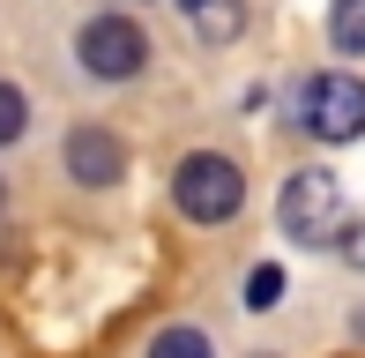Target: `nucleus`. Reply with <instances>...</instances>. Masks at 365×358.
Segmentation results:
<instances>
[{
	"mask_svg": "<svg viewBox=\"0 0 365 358\" xmlns=\"http://www.w3.org/2000/svg\"><path fill=\"white\" fill-rule=\"evenodd\" d=\"M276 217H284V232L298 239V247H343V232H351L343 179L328 165H298L284 179V194H276Z\"/></svg>",
	"mask_w": 365,
	"mask_h": 358,
	"instance_id": "1",
	"label": "nucleus"
},
{
	"mask_svg": "<svg viewBox=\"0 0 365 358\" xmlns=\"http://www.w3.org/2000/svg\"><path fill=\"white\" fill-rule=\"evenodd\" d=\"M172 202L187 209L194 224H224V217H239L246 179H239V165H231V157H217V150H194L187 165L172 172Z\"/></svg>",
	"mask_w": 365,
	"mask_h": 358,
	"instance_id": "2",
	"label": "nucleus"
},
{
	"mask_svg": "<svg viewBox=\"0 0 365 358\" xmlns=\"http://www.w3.org/2000/svg\"><path fill=\"white\" fill-rule=\"evenodd\" d=\"M298 120L313 142H358L365 135V83L358 75H313L298 97Z\"/></svg>",
	"mask_w": 365,
	"mask_h": 358,
	"instance_id": "3",
	"label": "nucleus"
},
{
	"mask_svg": "<svg viewBox=\"0 0 365 358\" xmlns=\"http://www.w3.org/2000/svg\"><path fill=\"white\" fill-rule=\"evenodd\" d=\"M82 68L97 75V83H127V75H142V60H149V38H142V23L135 15H97V23H82Z\"/></svg>",
	"mask_w": 365,
	"mask_h": 358,
	"instance_id": "4",
	"label": "nucleus"
},
{
	"mask_svg": "<svg viewBox=\"0 0 365 358\" xmlns=\"http://www.w3.org/2000/svg\"><path fill=\"white\" fill-rule=\"evenodd\" d=\"M68 172L82 179V187H112V179L127 172V150L112 127H75L68 135Z\"/></svg>",
	"mask_w": 365,
	"mask_h": 358,
	"instance_id": "5",
	"label": "nucleus"
},
{
	"mask_svg": "<svg viewBox=\"0 0 365 358\" xmlns=\"http://www.w3.org/2000/svg\"><path fill=\"white\" fill-rule=\"evenodd\" d=\"M202 38H239V0H187Z\"/></svg>",
	"mask_w": 365,
	"mask_h": 358,
	"instance_id": "6",
	"label": "nucleus"
},
{
	"mask_svg": "<svg viewBox=\"0 0 365 358\" xmlns=\"http://www.w3.org/2000/svg\"><path fill=\"white\" fill-rule=\"evenodd\" d=\"M328 38H336V53H365V0H343L328 15Z\"/></svg>",
	"mask_w": 365,
	"mask_h": 358,
	"instance_id": "7",
	"label": "nucleus"
},
{
	"mask_svg": "<svg viewBox=\"0 0 365 358\" xmlns=\"http://www.w3.org/2000/svg\"><path fill=\"white\" fill-rule=\"evenodd\" d=\"M149 358H209V336L202 329H164L157 344H149Z\"/></svg>",
	"mask_w": 365,
	"mask_h": 358,
	"instance_id": "8",
	"label": "nucleus"
},
{
	"mask_svg": "<svg viewBox=\"0 0 365 358\" xmlns=\"http://www.w3.org/2000/svg\"><path fill=\"white\" fill-rule=\"evenodd\" d=\"M276 299H284V269H276V262H261L254 276H246V306H254V314H269Z\"/></svg>",
	"mask_w": 365,
	"mask_h": 358,
	"instance_id": "9",
	"label": "nucleus"
},
{
	"mask_svg": "<svg viewBox=\"0 0 365 358\" xmlns=\"http://www.w3.org/2000/svg\"><path fill=\"white\" fill-rule=\"evenodd\" d=\"M23 120H30V105H23V90H15V83H0V150H8V142L23 135Z\"/></svg>",
	"mask_w": 365,
	"mask_h": 358,
	"instance_id": "10",
	"label": "nucleus"
},
{
	"mask_svg": "<svg viewBox=\"0 0 365 358\" xmlns=\"http://www.w3.org/2000/svg\"><path fill=\"white\" fill-rule=\"evenodd\" d=\"M343 254H351V269H365V217L351 224V232H343Z\"/></svg>",
	"mask_w": 365,
	"mask_h": 358,
	"instance_id": "11",
	"label": "nucleus"
},
{
	"mask_svg": "<svg viewBox=\"0 0 365 358\" xmlns=\"http://www.w3.org/2000/svg\"><path fill=\"white\" fill-rule=\"evenodd\" d=\"M351 329H358V336H365V314H358V321H351Z\"/></svg>",
	"mask_w": 365,
	"mask_h": 358,
	"instance_id": "12",
	"label": "nucleus"
},
{
	"mask_svg": "<svg viewBox=\"0 0 365 358\" xmlns=\"http://www.w3.org/2000/svg\"><path fill=\"white\" fill-rule=\"evenodd\" d=\"M0 202H8V187H0Z\"/></svg>",
	"mask_w": 365,
	"mask_h": 358,
	"instance_id": "13",
	"label": "nucleus"
}]
</instances>
